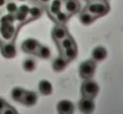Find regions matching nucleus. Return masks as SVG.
Here are the masks:
<instances>
[{
	"label": "nucleus",
	"mask_w": 123,
	"mask_h": 114,
	"mask_svg": "<svg viewBox=\"0 0 123 114\" xmlns=\"http://www.w3.org/2000/svg\"><path fill=\"white\" fill-rule=\"evenodd\" d=\"M86 10L88 13H91L95 18L105 16L109 12V5L105 0H94V1H90L86 6Z\"/></svg>",
	"instance_id": "1"
},
{
	"label": "nucleus",
	"mask_w": 123,
	"mask_h": 114,
	"mask_svg": "<svg viewBox=\"0 0 123 114\" xmlns=\"http://www.w3.org/2000/svg\"><path fill=\"white\" fill-rule=\"evenodd\" d=\"M17 33V28L14 24H6V23H0V39L3 42L13 41Z\"/></svg>",
	"instance_id": "2"
},
{
	"label": "nucleus",
	"mask_w": 123,
	"mask_h": 114,
	"mask_svg": "<svg viewBox=\"0 0 123 114\" xmlns=\"http://www.w3.org/2000/svg\"><path fill=\"white\" fill-rule=\"evenodd\" d=\"M81 92L83 96H88V97H95L99 92V85L95 81H92L91 78L85 79V82L81 86Z\"/></svg>",
	"instance_id": "3"
},
{
	"label": "nucleus",
	"mask_w": 123,
	"mask_h": 114,
	"mask_svg": "<svg viewBox=\"0 0 123 114\" xmlns=\"http://www.w3.org/2000/svg\"><path fill=\"white\" fill-rule=\"evenodd\" d=\"M95 71H96V62H94V60H86V62L80 64V69H78L80 76L85 79L91 78L94 76Z\"/></svg>",
	"instance_id": "4"
},
{
	"label": "nucleus",
	"mask_w": 123,
	"mask_h": 114,
	"mask_svg": "<svg viewBox=\"0 0 123 114\" xmlns=\"http://www.w3.org/2000/svg\"><path fill=\"white\" fill-rule=\"evenodd\" d=\"M81 4L78 0H63V10L68 16H73L80 12Z\"/></svg>",
	"instance_id": "5"
},
{
	"label": "nucleus",
	"mask_w": 123,
	"mask_h": 114,
	"mask_svg": "<svg viewBox=\"0 0 123 114\" xmlns=\"http://www.w3.org/2000/svg\"><path fill=\"white\" fill-rule=\"evenodd\" d=\"M78 108L80 112L82 113H91L95 109V102H94V97H88V96H83L78 102Z\"/></svg>",
	"instance_id": "6"
},
{
	"label": "nucleus",
	"mask_w": 123,
	"mask_h": 114,
	"mask_svg": "<svg viewBox=\"0 0 123 114\" xmlns=\"http://www.w3.org/2000/svg\"><path fill=\"white\" fill-rule=\"evenodd\" d=\"M38 46H40V42L36 39H27L22 42V50L26 54H36Z\"/></svg>",
	"instance_id": "7"
},
{
	"label": "nucleus",
	"mask_w": 123,
	"mask_h": 114,
	"mask_svg": "<svg viewBox=\"0 0 123 114\" xmlns=\"http://www.w3.org/2000/svg\"><path fill=\"white\" fill-rule=\"evenodd\" d=\"M0 50H1L3 56H5V58H14L17 55V48H15L13 41L3 42L1 46H0Z\"/></svg>",
	"instance_id": "8"
},
{
	"label": "nucleus",
	"mask_w": 123,
	"mask_h": 114,
	"mask_svg": "<svg viewBox=\"0 0 123 114\" xmlns=\"http://www.w3.org/2000/svg\"><path fill=\"white\" fill-rule=\"evenodd\" d=\"M51 36H53V39H54V41H55V42H59L60 40H63L64 37H67V36H68V30L65 28V26H64V24L58 23L55 27L53 28Z\"/></svg>",
	"instance_id": "9"
},
{
	"label": "nucleus",
	"mask_w": 123,
	"mask_h": 114,
	"mask_svg": "<svg viewBox=\"0 0 123 114\" xmlns=\"http://www.w3.org/2000/svg\"><path fill=\"white\" fill-rule=\"evenodd\" d=\"M28 10H30V6H27L26 4H22L21 6H18L17 13L14 14L15 22H18V23H21V24L28 22Z\"/></svg>",
	"instance_id": "10"
},
{
	"label": "nucleus",
	"mask_w": 123,
	"mask_h": 114,
	"mask_svg": "<svg viewBox=\"0 0 123 114\" xmlns=\"http://www.w3.org/2000/svg\"><path fill=\"white\" fill-rule=\"evenodd\" d=\"M56 110L60 114H71L74 112V105L69 100H60L56 105Z\"/></svg>",
	"instance_id": "11"
},
{
	"label": "nucleus",
	"mask_w": 123,
	"mask_h": 114,
	"mask_svg": "<svg viewBox=\"0 0 123 114\" xmlns=\"http://www.w3.org/2000/svg\"><path fill=\"white\" fill-rule=\"evenodd\" d=\"M21 102L26 106H33L37 102V94L33 92V91H26Z\"/></svg>",
	"instance_id": "12"
},
{
	"label": "nucleus",
	"mask_w": 123,
	"mask_h": 114,
	"mask_svg": "<svg viewBox=\"0 0 123 114\" xmlns=\"http://www.w3.org/2000/svg\"><path fill=\"white\" fill-rule=\"evenodd\" d=\"M106 55H108V51L103 46H96L91 53V56H92L94 62H101V60H104L106 58Z\"/></svg>",
	"instance_id": "13"
},
{
	"label": "nucleus",
	"mask_w": 123,
	"mask_h": 114,
	"mask_svg": "<svg viewBox=\"0 0 123 114\" xmlns=\"http://www.w3.org/2000/svg\"><path fill=\"white\" fill-rule=\"evenodd\" d=\"M38 91H40L41 95L44 96H49V95L53 94V85L51 82H49L48 79H41L38 82Z\"/></svg>",
	"instance_id": "14"
},
{
	"label": "nucleus",
	"mask_w": 123,
	"mask_h": 114,
	"mask_svg": "<svg viewBox=\"0 0 123 114\" xmlns=\"http://www.w3.org/2000/svg\"><path fill=\"white\" fill-rule=\"evenodd\" d=\"M67 64H68V60L65 59L63 55H59V56H56V58L54 59V62H53V69L55 71V72H62L65 67H67Z\"/></svg>",
	"instance_id": "15"
},
{
	"label": "nucleus",
	"mask_w": 123,
	"mask_h": 114,
	"mask_svg": "<svg viewBox=\"0 0 123 114\" xmlns=\"http://www.w3.org/2000/svg\"><path fill=\"white\" fill-rule=\"evenodd\" d=\"M48 5H49V14L53 17L63 9V0H51Z\"/></svg>",
	"instance_id": "16"
},
{
	"label": "nucleus",
	"mask_w": 123,
	"mask_h": 114,
	"mask_svg": "<svg viewBox=\"0 0 123 114\" xmlns=\"http://www.w3.org/2000/svg\"><path fill=\"white\" fill-rule=\"evenodd\" d=\"M56 44H58V48H59L60 51H63V50H65V49H68V48L73 46V45H76L74 40H73L69 35L67 37H64L63 40H60L59 42H56Z\"/></svg>",
	"instance_id": "17"
},
{
	"label": "nucleus",
	"mask_w": 123,
	"mask_h": 114,
	"mask_svg": "<svg viewBox=\"0 0 123 114\" xmlns=\"http://www.w3.org/2000/svg\"><path fill=\"white\" fill-rule=\"evenodd\" d=\"M42 14V9L37 5H33V6H30V10H28V21H33V19H37L40 18Z\"/></svg>",
	"instance_id": "18"
},
{
	"label": "nucleus",
	"mask_w": 123,
	"mask_h": 114,
	"mask_svg": "<svg viewBox=\"0 0 123 114\" xmlns=\"http://www.w3.org/2000/svg\"><path fill=\"white\" fill-rule=\"evenodd\" d=\"M62 53H63L62 55H63L68 62H71V60L76 59V56H77V48H76V45H73V46L65 49V50H63Z\"/></svg>",
	"instance_id": "19"
},
{
	"label": "nucleus",
	"mask_w": 123,
	"mask_h": 114,
	"mask_svg": "<svg viewBox=\"0 0 123 114\" xmlns=\"http://www.w3.org/2000/svg\"><path fill=\"white\" fill-rule=\"evenodd\" d=\"M36 55L38 56V58H41V59H49L50 55H51V51H50V49L46 46V45H41L40 44V46H38L37 51H36Z\"/></svg>",
	"instance_id": "20"
},
{
	"label": "nucleus",
	"mask_w": 123,
	"mask_h": 114,
	"mask_svg": "<svg viewBox=\"0 0 123 114\" xmlns=\"http://www.w3.org/2000/svg\"><path fill=\"white\" fill-rule=\"evenodd\" d=\"M95 19H96V18H95L94 16H92L91 13H88L87 10H85V12H82V13L80 14V21H81V23L85 24V26L91 24Z\"/></svg>",
	"instance_id": "21"
},
{
	"label": "nucleus",
	"mask_w": 123,
	"mask_h": 114,
	"mask_svg": "<svg viewBox=\"0 0 123 114\" xmlns=\"http://www.w3.org/2000/svg\"><path fill=\"white\" fill-rule=\"evenodd\" d=\"M25 92H26V90H23L22 87H14V89L12 90V92H10V96H12V99H13L14 101L21 102Z\"/></svg>",
	"instance_id": "22"
},
{
	"label": "nucleus",
	"mask_w": 123,
	"mask_h": 114,
	"mask_svg": "<svg viewBox=\"0 0 123 114\" xmlns=\"http://www.w3.org/2000/svg\"><path fill=\"white\" fill-rule=\"evenodd\" d=\"M18 6L19 5L17 4L15 0H8L6 4H5V10H6V13H9V14H15L18 10Z\"/></svg>",
	"instance_id": "23"
},
{
	"label": "nucleus",
	"mask_w": 123,
	"mask_h": 114,
	"mask_svg": "<svg viewBox=\"0 0 123 114\" xmlns=\"http://www.w3.org/2000/svg\"><path fill=\"white\" fill-rule=\"evenodd\" d=\"M53 18L55 19V22L56 23H60V24H64L65 22L68 21V18H69V16L67 13L64 12V10H60V12H58L55 16H53Z\"/></svg>",
	"instance_id": "24"
},
{
	"label": "nucleus",
	"mask_w": 123,
	"mask_h": 114,
	"mask_svg": "<svg viewBox=\"0 0 123 114\" xmlns=\"http://www.w3.org/2000/svg\"><path fill=\"white\" fill-rule=\"evenodd\" d=\"M23 69L26 72H33L35 68H36V62H35V59L32 58H27L25 62H23Z\"/></svg>",
	"instance_id": "25"
},
{
	"label": "nucleus",
	"mask_w": 123,
	"mask_h": 114,
	"mask_svg": "<svg viewBox=\"0 0 123 114\" xmlns=\"http://www.w3.org/2000/svg\"><path fill=\"white\" fill-rule=\"evenodd\" d=\"M0 23H6V24H14L15 23V17L14 14H4V16L0 17Z\"/></svg>",
	"instance_id": "26"
},
{
	"label": "nucleus",
	"mask_w": 123,
	"mask_h": 114,
	"mask_svg": "<svg viewBox=\"0 0 123 114\" xmlns=\"http://www.w3.org/2000/svg\"><path fill=\"white\" fill-rule=\"evenodd\" d=\"M1 113H13V114H15V113H17V110L13 109V108H10L9 105H6L5 108L3 109V112H1Z\"/></svg>",
	"instance_id": "27"
},
{
	"label": "nucleus",
	"mask_w": 123,
	"mask_h": 114,
	"mask_svg": "<svg viewBox=\"0 0 123 114\" xmlns=\"http://www.w3.org/2000/svg\"><path fill=\"white\" fill-rule=\"evenodd\" d=\"M8 104H6V101L5 100H4V99L3 97H0V113H1L3 112V109L4 108H5V106H6Z\"/></svg>",
	"instance_id": "28"
},
{
	"label": "nucleus",
	"mask_w": 123,
	"mask_h": 114,
	"mask_svg": "<svg viewBox=\"0 0 123 114\" xmlns=\"http://www.w3.org/2000/svg\"><path fill=\"white\" fill-rule=\"evenodd\" d=\"M37 1H38V3H41V4H45V5H46V4H49V3L51 1V0H37Z\"/></svg>",
	"instance_id": "29"
},
{
	"label": "nucleus",
	"mask_w": 123,
	"mask_h": 114,
	"mask_svg": "<svg viewBox=\"0 0 123 114\" xmlns=\"http://www.w3.org/2000/svg\"><path fill=\"white\" fill-rule=\"evenodd\" d=\"M6 1H8V0H0V9H1L3 6H5V4H6Z\"/></svg>",
	"instance_id": "30"
},
{
	"label": "nucleus",
	"mask_w": 123,
	"mask_h": 114,
	"mask_svg": "<svg viewBox=\"0 0 123 114\" xmlns=\"http://www.w3.org/2000/svg\"><path fill=\"white\" fill-rule=\"evenodd\" d=\"M15 1H18V3H27L28 0H15Z\"/></svg>",
	"instance_id": "31"
}]
</instances>
